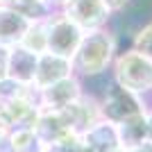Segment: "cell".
Here are the masks:
<instances>
[{
  "mask_svg": "<svg viewBox=\"0 0 152 152\" xmlns=\"http://www.w3.org/2000/svg\"><path fill=\"white\" fill-rule=\"evenodd\" d=\"M100 111H102V118L109 121V123H114V125L127 121V118H134V116H139V114H145L141 100L136 98V93L127 91L121 84H114V86L104 93Z\"/></svg>",
  "mask_w": 152,
  "mask_h": 152,
  "instance_id": "3957f363",
  "label": "cell"
},
{
  "mask_svg": "<svg viewBox=\"0 0 152 152\" xmlns=\"http://www.w3.org/2000/svg\"><path fill=\"white\" fill-rule=\"evenodd\" d=\"M30 23L32 18H27L16 7L2 5L0 7V45H7V48L18 45Z\"/></svg>",
  "mask_w": 152,
  "mask_h": 152,
  "instance_id": "30bf717a",
  "label": "cell"
},
{
  "mask_svg": "<svg viewBox=\"0 0 152 152\" xmlns=\"http://www.w3.org/2000/svg\"><path fill=\"white\" fill-rule=\"evenodd\" d=\"M104 5H107L109 12H118V9H123V7L129 2V0H102Z\"/></svg>",
  "mask_w": 152,
  "mask_h": 152,
  "instance_id": "d6986e66",
  "label": "cell"
},
{
  "mask_svg": "<svg viewBox=\"0 0 152 152\" xmlns=\"http://www.w3.org/2000/svg\"><path fill=\"white\" fill-rule=\"evenodd\" d=\"M145 121H148V139L152 141V114H145Z\"/></svg>",
  "mask_w": 152,
  "mask_h": 152,
  "instance_id": "44dd1931",
  "label": "cell"
},
{
  "mask_svg": "<svg viewBox=\"0 0 152 152\" xmlns=\"http://www.w3.org/2000/svg\"><path fill=\"white\" fill-rule=\"evenodd\" d=\"M111 55H114V39H111V34H107L102 30H93L86 37H82L70 64L82 75H98V73H102L109 66Z\"/></svg>",
  "mask_w": 152,
  "mask_h": 152,
  "instance_id": "6da1fadb",
  "label": "cell"
},
{
  "mask_svg": "<svg viewBox=\"0 0 152 152\" xmlns=\"http://www.w3.org/2000/svg\"><path fill=\"white\" fill-rule=\"evenodd\" d=\"M39 91V109H50V111H59V109L68 107L70 102H75L82 91H80V82L73 75L64 77L52 82L45 89H37Z\"/></svg>",
  "mask_w": 152,
  "mask_h": 152,
  "instance_id": "52a82bcc",
  "label": "cell"
},
{
  "mask_svg": "<svg viewBox=\"0 0 152 152\" xmlns=\"http://www.w3.org/2000/svg\"><path fill=\"white\" fill-rule=\"evenodd\" d=\"M116 134H118V143L123 150H132L134 145H139L148 139V121L145 114H139L134 118L118 123L116 125Z\"/></svg>",
  "mask_w": 152,
  "mask_h": 152,
  "instance_id": "4fadbf2b",
  "label": "cell"
},
{
  "mask_svg": "<svg viewBox=\"0 0 152 152\" xmlns=\"http://www.w3.org/2000/svg\"><path fill=\"white\" fill-rule=\"evenodd\" d=\"M64 16L80 30H100L109 18V9L102 0H64Z\"/></svg>",
  "mask_w": 152,
  "mask_h": 152,
  "instance_id": "277c9868",
  "label": "cell"
},
{
  "mask_svg": "<svg viewBox=\"0 0 152 152\" xmlns=\"http://www.w3.org/2000/svg\"><path fill=\"white\" fill-rule=\"evenodd\" d=\"M59 116H61L64 125H66V129L70 134L82 136L91 125H95L102 118V111H100V107H98V102L93 98L80 95L75 102H70L68 107L59 109Z\"/></svg>",
  "mask_w": 152,
  "mask_h": 152,
  "instance_id": "8992f818",
  "label": "cell"
},
{
  "mask_svg": "<svg viewBox=\"0 0 152 152\" xmlns=\"http://www.w3.org/2000/svg\"><path fill=\"white\" fill-rule=\"evenodd\" d=\"M32 129H34L37 139L41 141L43 148L55 143V141H59L61 136H66V134H70L68 129H66V125H64L59 111H50V109H39Z\"/></svg>",
  "mask_w": 152,
  "mask_h": 152,
  "instance_id": "7c38bea8",
  "label": "cell"
},
{
  "mask_svg": "<svg viewBox=\"0 0 152 152\" xmlns=\"http://www.w3.org/2000/svg\"><path fill=\"white\" fill-rule=\"evenodd\" d=\"M41 152H43V150H41Z\"/></svg>",
  "mask_w": 152,
  "mask_h": 152,
  "instance_id": "603a6c76",
  "label": "cell"
},
{
  "mask_svg": "<svg viewBox=\"0 0 152 152\" xmlns=\"http://www.w3.org/2000/svg\"><path fill=\"white\" fill-rule=\"evenodd\" d=\"M18 45H23L25 50L34 52V55L48 52V20H32Z\"/></svg>",
  "mask_w": 152,
  "mask_h": 152,
  "instance_id": "5bb4252c",
  "label": "cell"
},
{
  "mask_svg": "<svg viewBox=\"0 0 152 152\" xmlns=\"http://www.w3.org/2000/svg\"><path fill=\"white\" fill-rule=\"evenodd\" d=\"M52 2H61V5H64V0H52Z\"/></svg>",
  "mask_w": 152,
  "mask_h": 152,
  "instance_id": "7402d4cb",
  "label": "cell"
},
{
  "mask_svg": "<svg viewBox=\"0 0 152 152\" xmlns=\"http://www.w3.org/2000/svg\"><path fill=\"white\" fill-rule=\"evenodd\" d=\"M37 59L39 55L25 50L23 45H12L7 57V77L18 84H32L37 73Z\"/></svg>",
  "mask_w": 152,
  "mask_h": 152,
  "instance_id": "8fae6325",
  "label": "cell"
},
{
  "mask_svg": "<svg viewBox=\"0 0 152 152\" xmlns=\"http://www.w3.org/2000/svg\"><path fill=\"white\" fill-rule=\"evenodd\" d=\"M82 37H84L82 30L66 16L48 20V52H52V55L73 59Z\"/></svg>",
  "mask_w": 152,
  "mask_h": 152,
  "instance_id": "5b68a950",
  "label": "cell"
},
{
  "mask_svg": "<svg viewBox=\"0 0 152 152\" xmlns=\"http://www.w3.org/2000/svg\"><path fill=\"white\" fill-rule=\"evenodd\" d=\"M134 45H136V52H141L143 57H148L152 61V23H150V25H145L139 34H136Z\"/></svg>",
  "mask_w": 152,
  "mask_h": 152,
  "instance_id": "e0dca14e",
  "label": "cell"
},
{
  "mask_svg": "<svg viewBox=\"0 0 152 152\" xmlns=\"http://www.w3.org/2000/svg\"><path fill=\"white\" fill-rule=\"evenodd\" d=\"M0 152H2V150H0Z\"/></svg>",
  "mask_w": 152,
  "mask_h": 152,
  "instance_id": "cb8c5ba5",
  "label": "cell"
},
{
  "mask_svg": "<svg viewBox=\"0 0 152 152\" xmlns=\"http://www.w3.org/2000/svg\"><path fill=\"white\" fill-rule=\"evenodd\" d=\"M43 152H84L82 150V136H77V134H66V136H61L59 141L45 145Z\"/></svg>",
  "mask_w": 152,
  "mask_h": 152,
  "instance_id": "2e32d148",
  "label": "cell"
},
{
  "mask_svg": "<svg viewBox=\"0 0 152 152\" xmlns=\"http://www.w3.org/2000/svg\"><path fill=\"white\" fill-rule=\"evenodd\" d=\"M82 150L84 152H116V150H121L116 125L100 118L95 125H91L82 134Z\"/></svg>",
  "mask_w": 152,
  "mask_h": 152,
  "instance_id": "9c48e42d",
  "label": "cell"
},
{
  "mask_svg": "<svg viewBox=\"0 0 152 152\" xmlns=\"http://www.w3.org/2000/svg\"><path fill=\"white\" fill-rule=\"evenodd\" d=\"M9 141V152H41L43 145L37 139V134L32 127H16L7 136Z\"/></svg>",
  "mask_w": 152,
  "mask_h": 152,
  "instance_id": "9a60e30c",
  "label": "cell"
},
{
  "mask_svg": "<svg viewBox=\"0 0 152 152\" xmlns=\"http://www.w3.org/2000/svg\"><path fill=\"white\" fill-rule=\"evenodd\" d=\"M127 152H152V141H150V139H145L143 143L134 145L132 150H127Z\"/></svg>",
  "mask_w": 152,
  "mask_h": 152,
  "instance_id": "ffe728a7",
  "label": "cell"
},
{
  "mask_svg": "<svg viewBox=\"0 0 152 152\" xmlns=\"http://www.w3.org/2000/svg\"><path fill=\"white\" fill-rule=\"evenodd\" d=\"M70 70H73L70 59L52 55V52H43V55H39V59H37V73H34V80H32V86L45 89V86H50L52 82L68 77Z\"/></svg>",
  "mask_w": 152,
  "mask_h": 152,
  "instance_id": "ba28073f",
  "label": "cell"
},
{
  "mask_svg": "<svg viewBox=\"0 0 152 152\" xmlns=\"http://www.w3.org/2000/svg\"><path fill=\"white\" fill-rule=\"evenodd\" d=\"M116 80L132 93H145L152 89V61L132 50L116 59Z\"/></svg>",
  "mask_w": 152,
  "mask_h": 152,
  "instance_id": "7a4b0ae2",
  "label": "cell"
},
{
  "mask_svg": "<svg viewBox=\"0 0 152 152\" xmlns=\"http://www.w3.org/2000/svg\"><path fill=\"white\" fill-rule=\"evenodd\" d=\"M7 57H9V48L0 45V80L7 77Z\"/></svg>",
  "mask_w": 152,
  "mask_h": 152,
  "instance_id": "ac0fdd59",
  "label": "cell"
}]
</instances>
